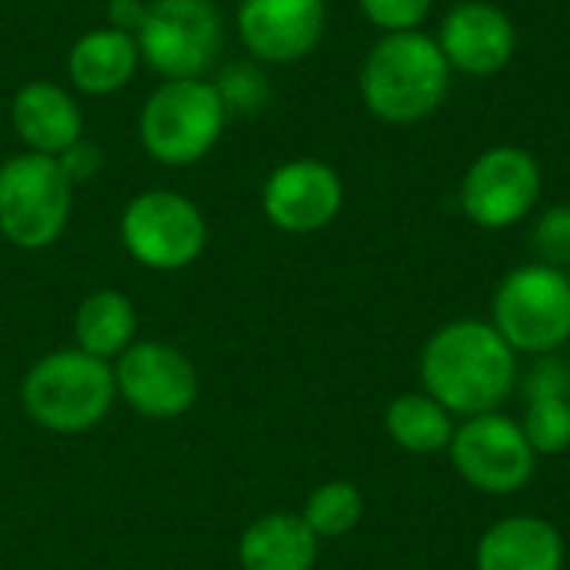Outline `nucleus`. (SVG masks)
Wrapping results in <instances>:
<instances>
[{"mask_svg":"<svg viewBox=\"0 0 570 570\" xmlns=\"http://www.w3.org/2000/svg\"><path fill=\"white\" fill-rule=\"evenodd\" d=\"M451 67L424 30L384 33L361 63V100L384 124L428 120L451 90Z\"/></svg>","mask_w":570,"mask_h":570,"instance_id":"obj_2","label":"nucleus"},{"mask_svg":"<svg viewBox=\"0 0 570 570\" xmlns=\"http://www.w3.org/2000/svg\"><path fill=\"white\" fill-rule=\"evenodd\" d=\"M237 558L244 570H314L317 534L301 514H264L240 534Z\"/></svg>","mask_w":570,"mask_h":570,"instance_id":"obj_18","label":"nucleus"},{"mask_svg":"<svg viewBox=\"0 0 570 570\" xmlns=\"http://www.w3.org/2000/svg\"><path fill=\"white\" fill-rule=\"evenodd\" d=\"M431 7H434V0H361L364 17L384 33L421 30Z\"/></svg>","mask_w":570,"mask_h":570,"instance_id":"obj_24","label":"nucleus"},{"mask_svg":"<svg viewBox=\"0 0 570 570\" xmlns=\"http://www.w3.org/2000/svg\"><path fill=\"white\" fill-rule=\"evenodd\" d=\"M434 40L451 70L468 77H494L518 50V27L488 0H461L444 13Z\"/></svg>","mask_w":570,"mask_h":570,"instance_id":"obj_13","label":"nucleus"},{"mask_svg":"<svg viewBox=\"0 0 570 570\" xmlns=\"http://www.w3.org/2000/svg\"><path fill=\"white\" fill-rule=\"evenodd\" d=\"M120 240L147 271H184L207 247V220L200 207L177 190L137 194L120 214Z\"/></svg>","mask_w":570,"mask_h":570,"instance_id":"obj_8","label":"nucleus"},{"mask_svg":"<svg viewBox=\"0 0 570 570\" xmlns=\"http://www.w3.org/2000/svg\"><path fill=\"white\" fill-rule=\"evenodd\" d=\"M494 331L524 354L570 341V277L551 264H524L494 291Z\"/></svg>","mask_w":570,"mask_h":570,"instance_id":"obj_6","label":"nucleus"},{"mask_svg":"<svg viewBox=\"0 0 570 570\" xmlns=\"http://www.w3.org/2000/svg\"><path fill=\"white\" fill-rule=\"evenodd\" d=\"M114 384L117 397L150 421H174L187 414L200 394L194 361L160 341H134L114 364Z\"/></svg>","mask_w":570,"mask_h":570,"instance_id":"obj_10","label":"nucleus"},{"mask_svg":"<svg viewBox=\"0 0 570 570\" xmlns=\"http://www.w3.org/2000/svg\"><path fill=\"white\" fill-rule=\"evenodd\" d=\"M134 37L140 57L164 80H184L214 67L224 47V23L210 0H150Z\"/></svg>","mask_w":570,"mask_h":570,"instance_id":"obj_7","label":"nucleus"},{"mask_svg":"<svg viewBox=\"0 0 570 570\" xmlns=\"http://www.w3.org/2000/svg\"><path fill=\"white\" fill-rule=\"evenodd\" d=\"M541 197V164L531 150L488 147L464 174L461 207L484 230H504L524 220Z\"/></svg>","mask_w":570,"mask_h":570,"instance_id":"obj_9","label":"nucleus"},{"mask_svg":"<svg viewBox=\"0 0 570 570\" xmlns=\"http://www.w3.org/2000/svg\"><path fill=\"white\" fill-rule=\"evenodd\" d=\"M524 438L541 454H561L570 448V401L561 394H538L524 414Z\"/></svg>","mask_w":570,"mask_h":570,"instance_id":"obj_22","label":"nucleus"},{"mask_svg":"<svg viewBox=\"0 0 570 570\" xmlns=\"http://www.w3.org/2000/svg\"><path fill=\"white\" fill-rule=\"evenodd\" d=\"M10 120L17 137L27 144V150L47 157H60L70 144L83 137V114L77 100L50 80L23 83L13 94Z\"/></svg>","mask_w":570,"mask_h":570,"instance_id":"obj_15","label":"nucleus"},{"mask_svg":"<svg viewBox=\"0 0 570 570\" xmlns=\"http://www.w3.org/2000/svg\"><path fill=\"white\" fill-rule=\"evenodd\" d=\"M267 220L284 234H314L327 227L344 207L341 174L314 157L281 164L261 194Z\"/></svg>","mask_w":570,"mask_h":570,"instance_id":"obj_12","label":"nucleus"},{"mask_svg":"<svg viewBox=\"0 0 570 570\" xmlns=\"http://www.w3.org/2000/svg\"><path fill=\"white\" fill-rule=\"evenodd\" d=\"M421 377L428 394L448 414H491L501 407L518 381L514 347L484 321H454L441 327L421 354Z\"/></svg>","mask_w":570,"mask_h":570,"instance_id":"obj_1","label":"nucleus"},{"mask_svg":"<svg viewBox=\"0 0 570 570\" xmlns=\"http://www.w3.org/2000/svg\"><path fill=\"white\" fill-rule=\"evenodd\" d=\"M327 27L324 0H240L237 30L244 47L264 63H294L307 57Z\"/></svg>","mask_w":570,"mask_h":570,"instance_id":"obj_14","label":"nucleus"},{"mask_svg":"<svg viewBox=\"0 0 570 570\" xmlns=\"http://www.w3.org/2000/svg\"><path fill=\"white\" fill-rule=\"evenodd\" d=\"M361 514H364L361 491L351 481H327L307 498L301 518L321 541V538H344L361 524Z\"/></svg>","mask_w":570,"mask_h":570,"instance_id":"obj_21","label":"nucleus"},{"mask_svg":"<svg viewBox=\"0 0 570 570\" xmlns=\"http://www.w3.org/2000/svg\"><path fill=\"white\" fill-rule=\"evenodd\" d=\"M137 63H140L137 37L117 27H97L83 33L67 53L70 83L90 97L117 94L120 87H127Z\"/></svg>","mask_w":570,"mask_h":570,"instance_id":"obj_16","label":"nucleus"},{"mask_svg":"<svg viewBox=\"0 0 570 570\" xmlns=\"http://www.w3.org/2000/svg\"><path fill=\"white\" fill-rule=\"evenodd\" d=\"M217 90L224 97L227 114L230 110H254L267 100V83L257 70L250 67H230L224 80H217Z\"/></svg>","mask_w":570,"mask_h":570,"instance_id":"obj_25","label":"nucleus"},{"mask_svg":"<svg viewBox=\"0 0 570 570\" xmlns=\"http://www.w3.org/2000/svg\"><path fill=\"white\" fill-rule=\"evenodd\" d=\"M57 164H60V170L67 174V180L77 187V184H87V180H94V177L100 174V167H104V150H100L94 140L80 137L77 144H70V147L57 157Z\"/></svg>","mask_w":570,"mask_h":570,"instance_id":"obj_26","label":"nucleus"},{"mask_svg":"<svg viewBox=\"0 0 570 570\" xmlns=\"http://www.w3.org/2000/svg\"><path fill=\"white\" fill-rule=\"evenodd\" d=\"M224 124L227 107L214 80H164L140 110V140L157 164L187 167L214 150Z\"/></svg>","mask_w":570,"mask_h":570,"instance_id":"obj_4","label":"nucleus"},{"mask_svg":"<svg viewBox=\"0 0 570 570\" xmlns=\"http://www.w3.org/2000/svg\"><path fill=\"white\" fill-rule=\"evenodd\" d=\"M387 434L411 454H434L451 444V414L431 394H404L387 407Z\"/></svg>","mask_w":570,"mask_h":570,"instance_id":"obj_20","label":"nucleus"},{"mask_svg":"<svg viewBox=\"0 0 570 570\" xmlns=\"http://www.w3.org/2000/svg\"><path fill=\"white\" fill-rule=\"evenodd\" d=\"M451 458L458 474L488 494H514L534 474V448L521 424L504 414H478L451 438Z\"/></svg>","mask_w":570,"mask_h":570,"instance_id":"obj_11","label":"nucleus"},{"mask_svg":"<svg viewBox=\"0 0 570 570\" xmlns=\"http://www.w3.org/2000/svg\"><path fill=\"white\" fill-rule=\"evenodd\" d=\"M107 17H110V27H117L124 33H137L147 17V3L144 0H110Z\"/></svg>","mask_w":570,"mask_h":570,"instance_id":"obj_27","label":"nucleus"},{"mask_svg":"<svg viewBox=\"0 0 570 570\" xmlns=\"http://www.w3.org/2000/svg\"><path fill=\"white\" fill-rule=\"evenodd\" d=\"M70 204L73 184L57 157L23 150L0 164V234L13 247H50L70 220Z\"/></svg>","mask_w":570,"mask_h":570,"instance_id":"obj_5","label":"nucleus"},{"mask_svg":"<svg viewBox=\"0 0 570 570\" xmlns=\"http://www.w3.org/2000/svg\"><path fill=\"white\" fill-rule=\"evenodd\" d=\"M564 541L541 518L498 521L478 544V570H561Z\"/></svg>","mask_w":570,"mask_h":570,"instance_id":"obj_17","label":"nucleus"},{"mask_svg":"<svg viewBox=\"0 0 570 570\" xmlns=\"http://www.w3.org/2000/svg\"><path fill=\"white\" fill-rule=\"evenodd\" d=\"M117 384L110 361L63 347L43 354L20 384V404L27 417L50 434L94 431L114 407Z\"/></svg>","mask_w":570,"mask_h":570,"instance_id":"obj_3","label":"nucleus"},{"mask_svg":"<svg viewBox=\"0 0 570 570\" xmlns=\"http://www.w3.org/2000/svg\"><path fill=\"white\" fill-rule=\"evenodd\" d=\"M137 334V311L124 291H94L73 314V341L83 354L117 361Z\"/></svg>","mask_w":570,"mask_h":570,"instance_id":"obj_19","label":"nucleus"},{"mask_svg":"<svg viewBox=\"0 0 570 570\" xmlns=\"http://www.w3.org/2000/svg\"><path fill=\"white\" fill-rule=\"evenodd\" d=\"M534 250L541 254V264H551L558 271L570 267V204L548 207L541 220L534 224Z\"/></svg>","mask_w":570,"mask_h":570,"instance_id":"obj_23","label":"nucleus"}]
</instances>
